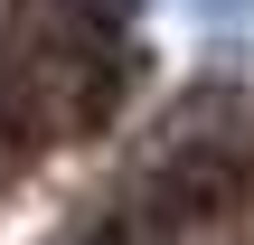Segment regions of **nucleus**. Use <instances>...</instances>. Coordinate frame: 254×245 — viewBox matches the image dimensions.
I'll return each instance as SVG.
<instances>
[{
    "label": "nucleus",
    "mask_w": 254,
    "mask_h": 245,
    "mask_svg": "<svg viewBox=\"0 0 254 245\" xmlns=\"http://www.w3.org/2000/svg\"><path fill=\"white\" fill-rule=\"evenodd\" d=\"M141 76L132 0H0V217L113 132Z\"/></svg>",
    "instance_id": "1"
},
{
    "label": "nucleus",
    "mask_w": 254,
    "mask_h": 245,
    "mask_svg": "<svg viewBox=\"0 0 254 245\" xmlns=\"http://www.w3.org/2000/svg\"><path fill=\"white\" fill-rule=\"evenodd\" d=\"M57 245H254V76L189 94Z\"/></svg>",
    "instance_id": "2"
}]
</instances>
